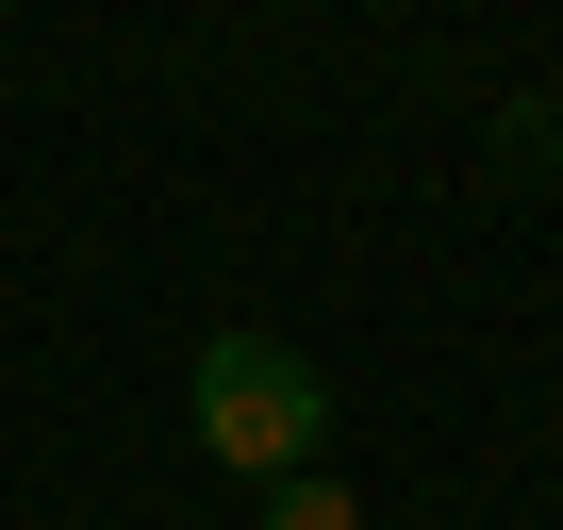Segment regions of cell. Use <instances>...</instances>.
<instances>
[{"mask_svg":"<svg viewBox=\"0 0 563 530\" xmlns=\"http://www.w3.org/2000/svg\"><path fill=\"white\" fill-rule=\"evenodd\" d=\"M183 415H199V448H216L249 497H282V481H316L332 382L282 349V332H216V349H199V382H183Z\"/></svg>","mask_w":563,"mask_h":530,"instance_id":"1","label":"cell"},{"mask_svg":"<svg viewBox=\"0 0 563 530\" xmlns=\"http://www.w3.org/2000/svg\"><path fill=\"white\" fill-rule=\"evenodd\" d=\"M265 530H365V497H349V481H282V497H265Z\"/></svg>","mask_w":563,"mask_h":530,"instance_id":"2","label":"cell"}]
</instances>
